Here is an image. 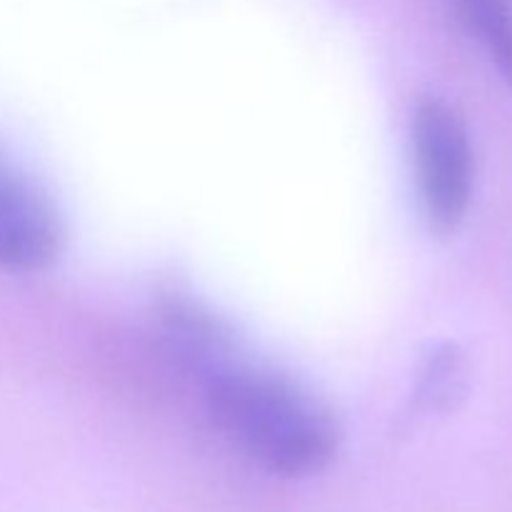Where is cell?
<instances>
[{
    "label": "cell",
    "instance_id": "cell-1",
    "mask_svg": "<svg viewBox=\"0 0 512 512\" xmlns=\"http://www.w3.org/2000/svg\"><path fill=\"white\" fill-rule=\"evenodd\" d=\"M210 410L248 458L283 478L323 473L338 455L330 410L278 375L228 365L210 378Z\"/></svg>",
    "mask_w": 512,
    "mask_h": 512
},
{
    "label": "cell",
    "instance_id": "cell-4",
    "mask_svg": "<svg viewBox=\"0 0 512 512\" xmlns=\"http://www.w3.org/2000/svg\"><path fill=\"white\" fill-rule=\"evenodd\" d=\"M460 20L505 83L512 85V10L508 0H455Z\"/></svg>",
    "mask_w": 512,
    "mask_h": 512
},
{
    "label": "cell",
    "instance_id": "cell-3",
    "mask_svg": "<svg viewBox=\"0 0 512 512\" xmlns=\"http://www.w3.org/2000/svg\"><path fill=\"white\" fill-rule=\"evenodd\" d=\"M63 223L30 183L0 165V268L33 273L63 250Z\"/></svg>",
    "mask_w": 512,
    "mask_h": 512
},
{
    "label": "cell",
    "instance_id": "cell-2",
    "mask_svg": "<svg viewBox=\"0 0 512 512\" xmlns=\"http://www.w3.org/2000/svg\"><path fill=\"white\" fill-rule=\"evenodd\" d=\"M413 153L430 228L453 233L468 215L475 180L473 143L460 110L443 98L420 100L413 115Z\"/></svg>",
    "mask_w": 512,
    "mask_h": 512
},
{
    "label": "cell",
    "instance_id": "cell-5",
    "mask_svg": "<svg viewBox=\"0 0 512 512\" xmlns=\"http://www.w3.org/2000/svg\"><path fill=\"white\" fill-rule=\"evenodd\" d=\"M465 383H468V365L463 353L455 345H440L430 355L420 378V405L430 413H448L465 395Z\"/></svg>",
    "mask_w": 512,
    "mask_h": 512
}]
</instances>
